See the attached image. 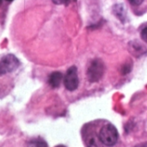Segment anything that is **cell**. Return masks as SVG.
<instances>
[{
  "instance_id": "obj_7",
  "label": "cell",
  "mask_w": 147,
  "mask_h": 147,
  "mask_svg": "<svg viewBox=\"0 0 147 147\" xmlns=\"http://www.w3.org/2000/svg\"><path fill=\"white\" fill-rule=\"evenodd\" d=\"M114 13L115 15L123 22H125L126 19V11L122 4H116L114 7Z\"/></svg>"
},
{
  "instance_id": "obj_13",
  "label": "cell",
  "mask_w": 147,
  "mask_h": 147,
  "mask_svg": "<svg viewBox=\"0 0 147 147\" xmlns=\"http://www.w3.org/2000/svg\"><path fill=\"white\" fill-rule=\"evenodd\" d=\"M6 1H8V2H12L13 0H6Z\"/></svg>"
},
{
  "instance_id": "obj_6",
  "label": "cell",
  "mask_w": 147,
  "mask_h": 147,
  "mask_svg": "<svg viewBox=\"0 0 147 147\" xmlns=\"http://www.w3.org/2000/svg\"><path fill=\"white\" fill-rule=\"evenodd\" d=\"M85 144L87 147H103V144L101 141L99 136L96 134H90L85 140Z\"/></svg>"
},
{
  "instance_id": "obj_2",
  "label": "cell",
  "mask_w": 147,
  "mask_h": 147,
  "mask_svg": "<svg viewBox=\"0 0 147 147\" xmlns=\"http://www.w3.org/2000/svg\"><path fill=\"white\" fill-rule=\"evenodd\" d=\"M104 70H105V67H104L103 62L98 59H94L90 63L87 70V78L89 81L91 83L98 82L102 78L104 73Z\"/></svg>"
},
{
  "instance_id": "obj_3",
  "label": "cell",
  "mask_w": 147,
  "mask_h": 147,
  "mask_svg": "<svg viewBox=\"0 0 147 147\" xmlns=\"http://www.w3.org/2000/svg\"><path fill=\"white\" fill-rule=\"evenodd\" d=\"M20 65L19 59L13 54H8L0 60V75H5L16 71Z\"/></svg>"
},
{
  "instance_id": "obj_14",
  "label": "cell",
  "mask_w": 147,
  "mask_h": 147,
  "mask_svg": "<svg viewBox=\"0 0 147 147\" xmlns=\"http://www.w3.org/2000/svg\"><path fill=\"white\" fill-rule=\"evenodd\" d=\"M1 3H2V0H0V5H1Z\"/></svg>"
},
{
  "instance_id": "obj_4",
  "label": "cell",
  "mask_w": 147,
  "mask_h": 147,
  "mask_svg": "<svg viewBox=\"0 0 147 147\" xmlns=\"http://www.w3.org/2000/svg\"><path fill=\"white\" fill-rule=\"evenodd\" d=\"M64 84L67 90L73 91L78 89L79 84V79L78 76V69L76 66L70 67L64 78Z\"/></svg>"
},
{
  "instance_id": "obj_12",
  "label": "cell",
  "mask_w": 147,
  "mask_h": 147,
  "mask_svg": "<svg viewBox=\"0 0 147 147\" xmlns=\"http://www.w3.org/2000/svg\"><path fill=\"white\" fill-rule=\"evenodd\" d=\"M134 147H147V142H145V143H141V144H139V145L135 146Z\"/></svg>"
},
{
  "instance_id": "obj_9",
  "label": "cell",
  "mask_w": 147,
  "mask_h": 147,
  "mask_svg": "<svg viewBox=\"0 0 147 147\" xmlns=\"http://www.w3.org/2000/svg\"><path fill=\"white\" fill-rule=\"evenodd\" d=\"M75 0H53V3L58 4V5H68L69 3H71V2H74Z\"/></svg>"
},
{
  "instance_id": "obj_5",
  "label": "cell",
  "mask_w": 147,
  "mask_h": 147,
  "mask_svg": "<svg viewBox=\"0 0 147 147\" xmlns=\"http://www.w3.org/2000/svg\"><path fill=\"white\" fill-rule=\"evenodd\" d=\"M63 80V75L59 71H54L53 72L48 78V84L52 88H58L59 87L61 82Z\"/></svg>"
},
{
  "instance_id": "obj_1",
  "label": "cell",
  "mask_w": 147,
  "mask_h": 147,
  "mask_svg": "<svg viewBox=\"0 0 147 147\" xmlns=\"http://www.w3.org/2000/svg\"><path fill=\"white\" fill-rule=\"evenodd\" d=\"M99 138L102 144L107 146H113L118 141V131L111 124L103 126L99 132Z\"/></svg>"
},
{
  "instance_id": "obj_11",
  "label": "cell",
  "mask_w": 147,
  "mask_h": 147,
  "mask_svg": "<svg viewBox=\"0 0 147 147\" xmlns=\"http://www.w3.org/2000/svg\"><path fill=\"white\" fill-rule=\"evenodd\" d=\"M128 1L130 2V3H131V4L135 5V6L140 5V4L144 2V0H128Z\"/></svg>"
},
{
  "instance_id": "obj_8",
  "label": "cell",
  "mask_w": 147,
  "mask_h": 147,
  "mask_svg": "<svg viewBox=\"0 0 147 147\" xmlns=\"http://www.w3.org/2000/svg\"><path fill=\"white\" fill-rule=\"evenodd\" d=\"M26 147H47V144L41 139H35L30 140Z\"/></svg>"
},
{
  "instance_id": "obj_10",
  "label": "cell",
  "mask_w": 147,
  "mask_h": 147,
  "mask_svg": "<svg viewBox=\"0 0 147 147\" xmlns=\"http://www.w3.org/2000/svg\"><path fill=\"white\" fill-rule=\"evenodd\" d=\"M140 35H141V38L144 41H146L147 43V27L144 28L140 33Z\"/></svg>"
}]
</instances>
